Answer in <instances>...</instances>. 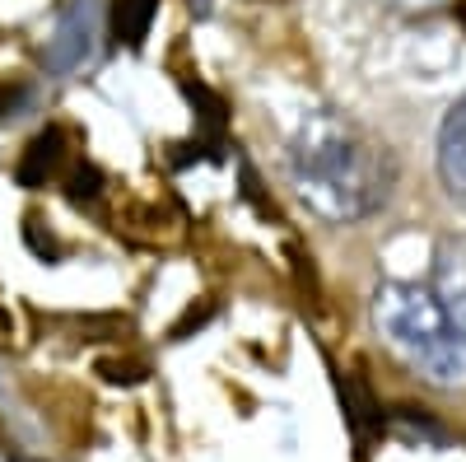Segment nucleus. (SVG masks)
I'll return each mask as SVG.
<instances>
[{"instance_id": "obj_1", "label": "nucleus", "mask_w": 466, "mask_h": 462, "mask_svg": "<svg viewBox=\"0 0 466 462\" xmlns=\"http://www.w3.org/2000/svg\"><path fill=\"white\" fill-rule=\"evenodd\" d=\"M294 191L331 224H360L392 197L397 164L355 118L318 108L299 122L289 140Z\"/></svg>"}, {"instance_id": "obj_2", "label": "nucleus", "mask_w": 466, "mask_h": 462, "mask_svg": "<svg viewBox=\"0 0 466 462\" xmlns=\"http://www.w3.org/2000/svg\"><path fill=\"white\" fill-rule=\"evenodd\" d=\"M373 323L382 341L420 374L439 383V388H457L466 383V336L452 327L443 303L434 299L430 285L415 281H382L373 290Z\"/></svg>"}, {"instance_id": "obj_3", "label": "nucleus", "mask_w": 466, "mask_h": 462, "mask_svg": "<svg viewBox=\"0 0 466 462\" xmlns=\"http://www.w3.org/2000/svg\"><path fill=\"white\" fill-rule=\"evenodd\" d=\"M94 37H98V0H66L56 15V28L47 37V52H43L47 70L52 75L80 70L94 56Z\"/></svg>"}, {"instance_id": "obj_4", "label": "nucleus", "mask_w": 466, "mask_h": 462, "mask_svg": "<svg viewBox=\"0 0 466 462\" xmlns=\"http://www.w3.org/2000/svg\"><path fill=\"white\" fill-rule=\"evenodd\" d=\"M430 290H434V299L443 303V313L452 318V327L466 336V234L439 243Z\"/></svg>"}, {"instance_id": "obj_5", "label": "nucleus", "mask_w": 466, "mask_h": 462, "mask_svg": "<svg viewBox=\"0 0 466 462\" xmlns=\"http://www.w3.org/2000/svg\"><path fill=\"white\" fill-rule=\"evenodd\" d=\"M439 182L457 206H466V98L448 108L439 127Z\"/></svg>"}, {"instance_id": "obj_6", "label": "nucleus", "mask_w": 466, "mask_h": 462, "mask_svg": "<svg viewBox=\"0 0 466 462\" xmlns=\"http://www.w3.org/2000/svg\"><path fill=\"white\" fill-rule=\"evenodd\" d=\"M61 164H66V136H61L56 127H47V131H37V136L24 145L19 164H15V178H19V187L37 191V187H47V182L61 173Z\"/></svg>"}, {"instance_id": "obj_7", "label": "nucleus", "mask_w": 466, "mask_h": 462, "mask_svg": "<svg viewBox=\"0 0 466 462\" xmlns=\"http://www.w3.org/2000/svg\"><path fill=\"white\" fill-rule=\"evenodd\" d=\"M340 402H345V420H350V430H355V439H360V444H369L373 435H382V430H387L382 406L373 402V393L364 388V383H360L355 374H345V378H340Z\"/></svg>"}, {"instance_id": "obj_8", "label": "nucleus", "mask_w": 466, "mask_h": 462, "mask_svg": "<svg viewBox=\"0 0 466 462\" xmlns=\"http://www.w3.org/2000/svg\"><path fill=\"white\" fill-rule=\"evenodd\" d=\"M154 15H159V0H112V43L140 47L149 37Z\"/></svg>"}, {"instance_id": "obj_9", "label": "nucleus", "mask_w": 466, "mask_h": 462, "mask_svg": "<svg viewBox=\"0 0 466 462\" xmlns=\"http://www.w3.org/2000/svg\"><path fill=\"white\" fill-rule=\"evenodd\" d=\"M182 94H187L191 112H197V122H201L206 140L219 145V140H224V127H228V103H224L210 85H201V80H182Z\"/></svg>"}, {"instance_id": "obj_10", "label": "nucleus", "mask_w": 466, "mask_h": 462, "mask_svg": "<svg viewBox=\"0 0 466 462\" xmlns=\"http://www.w3.org/2000/svg\"><path fill=\"white\" fill-rule=\"evenodd\" d=\"M98 191H103V173L94 164H75L66 173V197L80 206V201H98Z\"/></svg>"}, {"instance_id": "obj_11", "label": "nucleus", "mask_w": 466, "mask_h": 462, "mask_svg": "<svg viewBox=\"0 0 466 462\" xmlns=\"http://www.w3.org/2000/svg\"><path fill=\"white\" fill-rule=\"evenodd\" d=\"M392 426H397L401 435H410V439H430V444H443V439H448L434 420L420 416L415 406H397V411H392Z\"/></svg>"}, {"instance_id": "obj_12", "label": "nucleus", "mask_w": 466, "mask_h": 462, "mask_svg": "<svg viewBox=\"0 0 466 462\" xmlns=\"http://www.w3.org/2000/svg\"><path fill=\"white\" fill-rule=\"evenodd\" d=\"M24 243L33 248V257H43V262H56L61 257V243L52 239V234H43V220H24Z\"/></svg>"}, {"instance_id": "obj_13", "label": "nucleus", "mask_w": 466, "mask_h": 462, "mask_svg": "<svg viewBox=\"0 0 466 462\" xmlns=\"http://www.w3.org/2000/svg\"><path fill=\"white\" fill-rule=\"evenodd\" d=\"M210 318H215V303H210V299H206L201 308H197V303H191V308H187V313H182V323L173 327V336L182 341V336H191V327H206Z\"/></svg>"}, {"instance_id": "obj_14", "label": "nucleus", "mask_w": 466, "mask_h": 462, "mask_svg": "<svg viewBox=\"0 0 466 462\" xmlns=\"http://www.w3.org/2000/svg\"><path fill=\"white\" fill-rule=\"evenodd\" d=\"M24 103H28V89L24 85H0V118H15Z\"/></svg>"}, {"instance_id": "obj_15", "label": "nucleus", "mask_w": 466, "mask_h": 462, "mask_svg": "<svg viewBox=\"0 0 466 462\" xmlns=\"http://www.w3.org/2000/svg\"><path fill=\"white\" fill-rule=\"evenodd\" d=\"M103 374H107L112 383H136V378H140V364H103Z\"/></svg>"}, {"instance_id": "obj_16", "label": "nucleus", "mask_w": 466, "mask_h": 462, "mask_svg": "<svg viewBox=\"0 0 466 462\" xmlns=\"http://www.w3.org/2000/svg\"><path fill=\"white\" fill-rule=\"evenodd\" d=\"M452 15H457V24L466 28V0H457V5H452Z\"/></svg>"}, {"instance_id": "obj_17", "label": "nucleus", "mask_w": 466, "mask_h": 462, "mask_svg": "<svg viewBox=\"0 0 466 462\" xmlns=\"http://www.w3.org/2000/svg\"><path fill=\"white\" fill-rule=\"evenodd\" d=\"M191 10H197V15H210V0H191Z\"/></svg>"}]
</instances>
